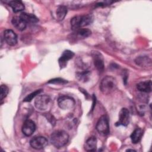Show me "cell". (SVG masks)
I'll return each mask as SVG.
<instances>
[{"instance_id":"6da1fadb","label":"cell","mask_w":152,"mask_h":152,"mask_svg":"<svg viewBox=\"0 0 152 152\" xmlns=\"http://www.w3.org/2000/svg\"><path fill=\"white\" fill-rule=\"evenodd\" d=\"M69 140V135L63 130L54 131L50 135V142L52 144L57 148L65 146Z\"/></svg>"},{"instance_id":"7a4b0ae2","label":"cell","mask_w":152,"mask_h":152,"mask_svg":"<svg viewBox=\"0 0 152 152\" xmlns=\"http://www.w3.org/2000/svg\"><path fill=\"white\" fill-rule=\"evenodd\" d=\"M93 21V17L91 14L77 15L71 20V26L72 30H77L84 26L90 24Z\"/></svg>"},{"instance_id":"3957f363","label":"cell","mask_w":152,"mask_h":152,"mask_svg":"<svg viewBox=\"0 0 152 152\" xmlns=\"http://www.w3.org/2000/svg\"><path fill=\"white\" fill-rule=\"evenodd\" d=\"M117 87V81L112 76L107 75L101 81L100 89L104 94H109L113 93Z\"/></svg>"},{"instance_id":"277c9868","label":"cell","mask_w":152,"mask_h":152,"mask_svg":"<svg viewBox=\"0 0 152 152\" xmlns=\"http://www.w3.org/2000/svg\"><path fill=\"white\" fill-rule=\"evenodd\" d=\"M50 97L46 94H39L35 99L34 106L39 110H48L51 106Z\"/></svg>"},{"instance_id":"5b68a950","label":"cell","mask_w":152,"mask_h":152,"mask_svg":"<svg viewBox=\"0 0 152 152\" xmlns=\"http://www.w3.org/2000/svg\"><path fill=\"white\" fill-rule=\"evenodd\" d=\"M75 100L71 97L68 96H60L58 99L59 107L63 110L71 109L75 106Z\"/></svg>"},{"instance_id":"8992f818","label":"cell","mask_w":152,"mask_h":152,"mask_svg":"<svg viewBox=\"0 0 152 152\" xmlns=\"http://www.w3.org/2000/svg\"><path fill=\"white\" fill-rule=\"evenodd\" d=\"M96 128L99 134L107 135L109 133V125L107 118L103 115L102 116L97 122Z\"/></svg>"},{"instance_id":"52a82bcc","label":"cell","mask_w":152,"mask_h":152,"mask_svg":"<svg viewBox=\"0 0 152 152\" xmlns=\"http://www.w3.org/2000/svg\"><path fill=\"white\" fill-rule=\"evenodd\" d=\"M48 140L45 137L37 136L30 140V144L32 148L39 150L45 148L48 145Z\"/></svg>"},{"instance_id":"ba28073f","label":"cell","mask_w":152,"mask_h":152,"mask_svg":"<svg viewBox=\"0 0 152 152\" xmlns=\"http://www.w3.org/2000/svg\"><path fill=\"white\" fill-rule=\"evenodd\" d=\"M129 112L126 108H122L119 113V120L116 125L126 126L129 123Z\"/></svg>"},{"instance_id":"9c48e42d","label":"cell","mask_w":152,"mask_h":152,"mask_svg":"<svg viewBox=\"0 0 152 152\" xmlns=\"http://www.w3.org/2000/svg\"><path fill=\"white\" fill-rule=\"evenodd\" d=\"M4 37L7 43L10 46H15L17 43V36L12 30H5L4 32Z\"/></svg>"},{"instance_id":"30bf717a","label":"cell","mask_w":152,"mask_h":152,"mask_svg":"<svg viewBox=\"0 0 152 152\" xmlns=\"http://www.w3.org/2000/svg\"><path fill=\"white\" fill-rule=\"evenodd\" d=\"M36 129V125L34 122L30 119L26 120L22 126L23 133L27 137L31 135Z\"/></svg>"},{"instance_id":"8fae6325","label":"cell","mask_w":152,"mask_h":152,"mask_svg":"<svg viewBox=\"0 0 152 152\" xmlns=\"http://www.w3.org/2000/svg\"><path fill=\"white\" fill-rule=\"evenodd\" d=\"M93 58L94 65L99 72H103L104 70V61L102 55L98 52L93 53Z\"/></svg>"},{"instance_id":"7c38bea8","label":"cell","mask_w":152,"mask_h":152,"mask_svg":"<svg viewBox=\"0 0 152 152\" xmlns=\"http://www.w3.org/2000/svg\"><path fill=\"white\" fill-rule=\"evenodd\" d=\"M74 53L69 50H65L62 56L60 57V58L59 59V65L61 67V68H63L64 67L66 66V64H67V62L72 58V57L74 56Z\"/></svg>"},{"instance_id":"4fadbf2b","label":"cell","mask_w":152,"mask_h":152,"mask_svg":"<svg viewBox=\"0 0 152 152\" xmlns=\"http://www.w3.org/2000/svg\"><path fill=\"white\" fill-rule=\"evenodd\" d=\"M11 22L14 27L20 31L24 30L27 26V23L20 16L14 17Z\"/></svg>"},{"instance_id":"5bb4252c","label":"cell","mask_w":152,"mask_h":152,"mask_svg":"<svg viewBox=\"0 0 152 152\" xmlns=\"http://www.w3.org/2000/svg\"><path fill=\"white\" fill-rule=\"evenodd\" d=\"M97 147V140L94 137L88 138L85 142L84 149L87 151H94Z\"/></svg>"},{"instance_id":"9a60e30c","label":"cell","mask_w":152,"mask_h":152,"mask_svg":"<svg viewBox=\"0 0 152 152\" xmlns=\"http://www.w3.org/2000/svg\"><path fill=\"white\" fill-rule=\"evenodd\" d=\"M137 89L144 93H149L151 91V81L150 80L141 81L137 84Z\"/></svg>"},{"instance_id":"2e32d148","label":"cell","mask_w":152,"mask_h":152,"mask_svg":"<svg viewBox=\"0 0 152 152\" xmlns=\"http://www.w3.org/2000/svg\"><path fill=\"white\" fill-rule=\"evenodd\" d=\"M8 4L12 8L13 11L15 12L21 11L24 10L25 8L24 4L20 1H17V0L11 1H10Z\"/></svg>"},{"instance_id":"e0dca14e","label":"cell","mask_w":152,"mask_h":152,"mask_svg":"<svg viewBox=\"0 0 152 152\" xmlns=\"http://www.w3.org/2000/svg\"><path fill=\"white\" fill-rule=\"evenodd\" d=\"M142 130L141 128H136L131 135V140L134 144H137L140 142L142 136Z\"/></svg>"},{"instance_id":"ac0fdd59","label":"cell","mask_w":152,"mask_h":152,"mask_svg":"<svg viewBox=\"0 0 152 152\" xmlns=\"http://www.w3.org/2000/svg\"><path fill=\"white\" fill-rule=\"evenodd\" d=\"M20 17L26 23H37L39 20L38 18L33 14H28L26 12L21 13Z\"/></svg>"},{"instance_id":"d6986e66","label":"cell","mask_w":152,"mask_h":152,"mask_svg":"<svg viewBox=\"0 0 152 152\" xmlns=\"http://www.w3.org/2000/svg\"><path fill=\"white\" fill-rule=\"evenodd\" d=\"M135 63L142 67L151 66V59L147 56H141L135 59Z\"/></svg>"},{"instance_id":"ffe728a7","label":"cell","mask_w":152,"mask_h":152,"mask_svg":"<svg viewBox=\"0 0 152 152\" xmlns=\"http://www.w3.org/2000/svg\"><path fill=\"white\" fill-rule=\"evenodd\" d=\"M66 13H67V8L64 5L59 6L56 11V18L58 20H62L65 18Z\"/></svg>"},{"instance_id":"44dd1931","label":"cell","mask_w":152,"mask_h":152,"mask_svg":"<svg viewBox=\"0 0 152 152\" xmlns=\"http://www.w3.org/2000/svg\"><path fill=\"white\" fill-rule=\"evenodd\" d=\"M76 33L80 38H86L91 35V31L88 28H81L76 30Z\"/></svg>"},{"instance_id":"7402d4cb","label":"cell","mask_w":152,"mask_h":152,"mask_svg":"<svg viewBox=\"0 0 152 152\" xmlns=\"http://www.w3.org/2000/svg\"><path fill=\"white\" fill-rule=\"evenodd\" d=\"M8 88L5 85H1V100H2L8 93Z\"/></svg>"},{"instance_id":"603a6c76","label":"cell","mask_w":152,"mask_h":152,"mask_svg":"<svg viewBox=\"0 0 152 152\" xmlns=\"http://www.w3.org/2000/svg\"><path fill=\"white\" fill-rule=\"evenodd\" d=\"M41 90H36L34 92L30 94L29 95H28L24 99V102H30L31 101L33 97H34L36 96L39 95V93L41 92Z\"/></svg>"},{"instance_id":"cb8c5ba5","label":"cell","mask_w":152,"mask_h":152,"mask_svg":"<svg viewBox=\"0 0 152 152\" xmlns=\"http://www.w3.org/2000/svg\"><path fill=\"white\" fill-rule=\"evenodd\" d=\"M89 72L88 71H84L81 73L77 74V77H78L80 80H84L86 81L87 80V78L88 77Z\"/></svg>"},{"instance_id":"d4e9b609","label":"cell","mask_w":152,"mask_h":152,"mask_svg":"<svg viewBox=\"0 0 152 152\" xmlns=\"http://www.w3.org/2000/svg\"><path fill=\"white\" fill-rule=\"evenodd\" d=\"M67 81L66 80H64L63 79H61V78H56V79H53L50 80L49 83H60V84H62V83H66Z\"/></svg>"}]
</instances>
